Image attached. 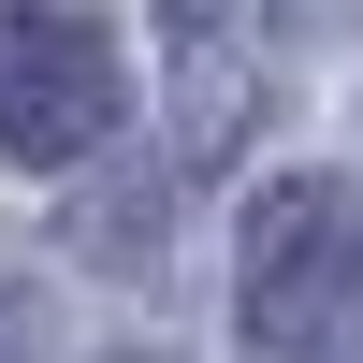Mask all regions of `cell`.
Returning a JSON list of instances; mask_svg holds the SVG:
<instances>
[{
	"label": "cell",
	"mask_w": 363,
	"mask_h": 363,
	"mask_svg": "<svg viewBox=\"0 0 363 363\" xmlns=\"http://www.w3.org/2000/svg\"><path fill=\"white\" fill-rule=\"evenodd\" d=\"M247 363H363V174H277L233 247Z\"/></svg>",
	"instance_id": "cell-1"
},
{
	"label": "cell",
	"mask_w": 363,
	"mask_h": 363,
	"mask_svg": "<svg viewBox=\"0 0 363 363\" xmlns=\"http://www.w3.org/2000/svg\"><path fill=\"white\" fill-rule=\"evenodd\" d=\"M116 116H131L116 29L73 0H0V160H102Z\"/></svg>",
	"instance_id": "cell-2"
},
{
	"label": "cell",
	"mask_w": 363,
	"mask_h": 363,
	"mask_svg": "<svg viewBox=\"0 0 363 363\" xmlns=\"http://www.w3.org/2000/svg\"><path fill=\"white\" fill-rule=\"evenodd\" d=\"M160 58H174V174L233 160L277 87V15L262 0H160Z\"/></svg>",
	"instance_id": "cell-3"
},
{
	"label": "cell",
	"mask_w": 363,
	"mask_h": 363,
	"mask_svg": "<svg viewBox=\"0 0 363 363\" xmlns=\"http://www.w3.org/2000/svg\"><path fill=\"white\" fill-rule=\"evenodd\" d=\"M102 363H160V349H102Z\"/></svg>",
	"instance_id": "cell-4"
}]
</instances>
